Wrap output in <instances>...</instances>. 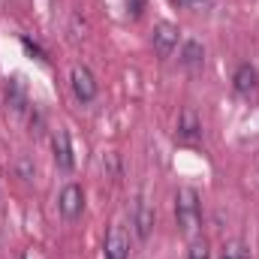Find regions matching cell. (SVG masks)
Listing matches in <instances>:
<instances>
[{
    "mask_svg": "<svg viewBox=\"0 0 259 259\" xmlns=\"http://www.w3.org/2000/svg\"><path fill=\"white\" fill-rule=\"evenodd\" d=\"M175 223H178V232L193 238L202 229V199L193 187H181L175 193Z\"/></svg>",
    "mask_w": 259,
    "mask_h": 259,
    "instance_id": "1",
    "label": "cell"
},
{
    "mask_svg": "<svg viewBox=\"0 0 259 259\" xmlns=\"http://www.w3.org/2000/svg\"><path fill=\"white\" fill-rule=\"evenodd\" d=\"M69 88H72L78 103H94L97 94H100V84H97V78L88 66H72L69 69Z\"/></svg>",
    "mask_w": 259,
    "mask_h": 259,
    "instance_id": "2",
    "label": "cell"
},
{
    "mask_svg": "<svg viewBox=\"0 0 259 259\" xmlns=\"http://www.w3.org/2000/svg\"><path fill=\"white\" fill-rule=\"evenodd\" d=\"M178 36H181L178 24H172V21H157L154 30H151V46H154V52H157L160 58H172V52L178 49Z\"/></svg>",
    "mask_w": 259,
    "mask_h": 259,
    "instance_id": "3",
    "label": "cell"
},
{
    "mask_svg": "<svg viewBox=\"0 0 259 259\" xmlns=\"http://www.w3.org/2000/svg\"><path fill=\"white\" fill-rule=\"evenodd\" d=\"M154 223H157V214H154V205L139 196L136 205H133V229H136V238L139 241H148L151 232H154Z\"/></svg>",
    "mask_w": 259,
    "mask_h": 259,
    "instance_id": "4",
    "label": "cell"
},
{
    "mask_svg": "<svg viewBox=\"0 0 259 259\" xmlns=\"http://www.w3.org/2000/svg\"><path fill=\"white\" fill-rule=\"evenodd\" d=\"M232 88H235L238 97L256 100L259 97V69L253 64H238L235 75H232Z\"/></svg>",
    "mask_w": 259,
    "mask_h": 259,
    "instance_id": "5",
    "label": "cell"
},
{
    "mask_svg": "<svg viewBox=\"0 0 259 259\" xmlns=\"http://www.w3.org/2000/svg\"><path fill=\"white\" fill-rule=\"evenodd\" d=\"M58 211L66 220H78L84 211V190L78 184H64V190L58 196Z\"/></svg>",
    "mask_w": 259,
    "mask_h": 259,
    "instance_id": "6",
    "label": "cell"
},
{
    "mask_svg": "<svg viewBox=\"0 0 259 259\" xmlns=\"http://www.w3.org/2000/svg\"><path fill=\"white\" fill-rule=\"evenodd\" d=\"M130 256V232L115 223L106 232V244H103V259H127Z\"/></svg>",
    "mask_w": 259,
    "mask_h": 259,
    "instance_id": "7",
    "label": "cell"
},
{
    "mask_svg": "<svg viewBox=\"0 0 259 259\" xmlns=\"http://www.w3.org/2000/svg\"><path fill=\"white\" fill-rule=\"evenodd\" d=\"M52 157L58 163V169L69 172L75 166V157H72V142H69V133L64 127H58L52 133Z\"/></svg>",
    "mask_w": 259,
    "mask_h": 259,
    "instance_id": "8",
    "label": "cell"
},
{
    "mask_svg": "<svg viewBox=\"0 0 259 259\" xmlns=\"http://www.w3.org/2000/svg\"><path fill=\"white\" fill-rule=\"evenodd\" d=\"M175 136L181 139V142H196L199 136H202V118L196 115L193 106H184L181 109V115H178V130H175Z\"/></svg>",
    "mask_w": 259,
    "mask_h": 259,
    "instance_id": "9",
    "label": "cell"
},
{
    "mask_svg": "<svg viewBox=\"0 0 259 259\" xmlns=\"http://www.w3.org/2000/svg\"><path fill=\"white\" fill-rule=\"evenodd\" d=\"M178 61H181L184 69H190V72L202 69V66H205V46H202L199 39H184V42H181V55H178Z\"/></svg>",
    "mask_w": 259,
    "mask_h": 259,
    "instance_id": "10",
    "label": "cell"
},
{
    "mask_svg": "<svg viewBox=\"0 0 259 259\" xmlns=\"http://www.w3.org/2000/svg\"><path fill=\"white\" fill-rule=\"evenodd\" d=\"M6 100H9L12 112H18V115H24V112H27L30 97H27V84H24L18 75H12V78L6 81Z\"/></svg>",
    "mask_w": 259,
    "mask_h": 259,
    "instance_id": "11",
    "label": "cell"
},
{
    "mask_svg": "<svg viewBox=\"0 0 259 259\" xmlns=\"http://www.w3.org/2000/svg\"><path fill=\"white\" fill-rule=\"evenodd\" d=\"M220 259H253V256H250V247H247L244 241L232 238V241H226V244H223Z\"/></svg>",
    "mask_w": 259,
    "mask_h": 259,
    "instance_id": "12",
    "label": "cell"
},
{
    "mask_svg": "<svg viewBox=\"0 0 259 259\" xmlns=\"http://www.w3.org/2000/svg\"><path fill=\"white\" fill-rule=\"evenodd\" d=\"M187 259H211V244H208L205 235H193V238H190Z\"/></svg>",
    "mask_w": 259,
    "mask_h": 259,
    "instance_id": "13",
    "label": "cell"
},
{
    "mask_svg": "<svg viewBox=\"0 0 259 259\" xmlns=\"http://www.w3.org/2000/svg\"><path fill=\"white\" fill-rule=\"evenodd\" d=\"M15 172H18L21 181H33V175H36V163H33L27 154H21V157L15 160Z\"/></svg>",
    "mask_w": 259,
    "mask_h": 259,
    "instance_id": "14",
    "label": "cell"
},
{
    "mask_svg": "<svg viewBox=\"0 0 259 259\" xmlns=\"http://www.w3.org/2000/svg\"><path fill=\"white\" fill-rule=\"evenodd\" d=\"M21 46H24L27 52H33V55H36L39 61H46V52H42V49H39V46H36L33 39H27V36H21Z\"/></svg>",
    "mask_w": 259,
    "mask_h": 259,
    "instance_id": "15",
    "label": "cell"
},
{
    "mask_svg": "<svg viewBox=\"0 0 259 259\" xmlns=\"http://www.w3.org/2000/svg\"><path fill=\"white\" fill-rule=\"evenodd\" d=\"M127 9L133 18H139L142 15V9H145V0H127Z\"/></svg>",
    "mask_w": 259,
    "mask_h": 259,
    "instance_id": "16",
    "label": "cell"
}]
</instances>
